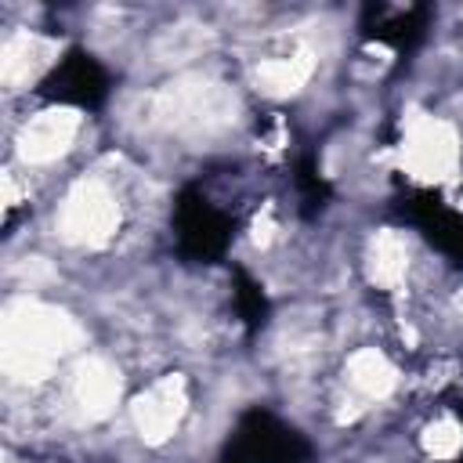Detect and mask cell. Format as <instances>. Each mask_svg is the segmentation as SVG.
I'll list each match as a JSON object with an SVG mask.
<instances>
[{
  "mask_svg": "<svg viewBox=\"0 0 463 463\" xmlns=\"http://www.w3.org/2000/svg\"><path fill=\"white\" fill-rule=\"evenodd\" d=\"M47 138H58V141H66V138H73V127H62V120H55V131L51 134H47ZM47 156H51V149H44V145H37V149H29L26 152V159H47Z\"/></svg>",
  "mask_w": 463,
  "mask_h": 463,
  "instance_id": "6da1fadb",
  "label": "cell"
}]
</instances>
